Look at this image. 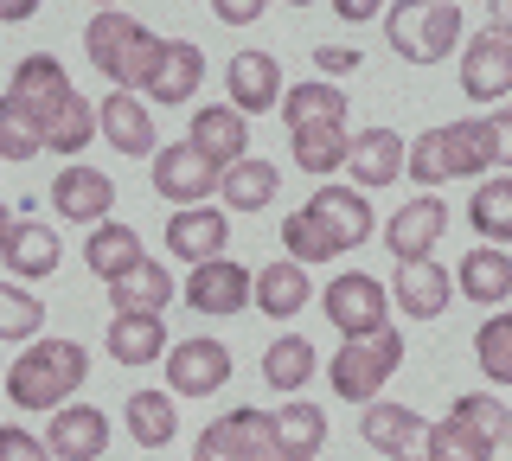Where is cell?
Instances as JSON below:
<instances>
[{"instance_id":"83f0119b","label":"cell","mask_w":512,"mask_h":461,"mask_svg":"<svg viewBox=\"0 0 512 461\" xmlns=\"http://www.w3.org/2000/svg\"><path fill=\"white\" fill-rule=\"evenodd\" d=\"M103 346L116 365H154V359H167V321L160 314H116Z\"/></svg>"},{"instance_id":"8fae6325","label":"cell","mask_w":512,"mask_h":461,"mask_svg":"<svg viewBox=\"0 0 512 461\" xmlns=\"http://www.w3.org/2000/svg\"><path fill=\"white\" fill-rule=\"evenodd\" d=\"M359 436L372 442L384 461H423V449H429V423L416 417L410 404H391V397H372V404H365Z\"/></svg>"},{"instance_id":"db71d44e","label":"cell","mask_w":512,"mask_h":461,"mask_svg":"<svg viewBox=\"0 0 512 461\" xmlns=\"http://www.w3.org/2000/svg\"><path fill=\"white\" fill-rule=\"evenodd\" d=\"M90 7H116V0H90Z\"/></svg>"},{"instance_id":"11a10c76","label":"cell","mask_w":512,"mask_h":461,"mask_svg":"<svg viewBox=\"0 0 512 461\" xmlns=\"http://www.w3.org/2000/svg\"><path fill=\"white\" fill-rule=\"evenodd\" d=\"M288 7H314V0H288Z\"/></svg>"},{"instance_id":"ba28073f","label":"cell","mask_w":512,"mask_h":461,"mask_svg":"<svg viewBox=\"0 0 512 461\" xmlns=\"http://www.w3.org/2000/svg\"><path fill=\"white\" fill-rule=\"evenodd\" d=\"M167 385L173 397H212L231 385V346L212 333H192V340L167 346Z\"/></svg>"},{"instance_id":"8d00e7d4","label":"cell","mask_w":512,"mask_h":461,"mask_svg":"<svg viewBox=\"0 0 512 461\" xmlns=\"http://www.w3.org/2000/svg\"><path fill=\"white\" fill-rule=\"evenodd\" d=\"M128 436L141 442V449H167L173 436H180V410H173V391H135L128 397Z\"/></svg>"},{"instance_id":"3957f363","label":"cell","mask_w":512,"mask_h":461,"mask_svg":"<svg viewBox=\"0 0 512 461\" xmlns=\"http://www.w3.org/2000/svg\"><path fill=\"white\" fill-rule=\"evenodd\" d=\"M90 378V353L77 340H26V353L7 365V397L20 410H58Z\"/></svg>"},{"instance_id":"681fc988","label":"cell","mask_w":512,"mask_h":461,"mask_svg":"<svg viewBox=\"0 0 512 461\" xmlns=\"http://www.w3.org/2000/svg\"><path fill=\"white\" fill-rule=\"evenodd\" d=\"M493 141H500V167L512 173V109H500V116H493Z\"/></svg>"},{"instance_id":"ee69618b","label":"cell","mask_w":512,"mask_h":461,"mask_svg":"<svg viewBox=\"0 0 512 461\" xmlns=\"http://www.w3.org/2000/svg\"><path fill=\"white\" fill-rule=\"evenodd\" d=\"M404 167H410V180H423V186H442V180H448V154H442V129L416 135V141H410V154H404Z\"/></svg>"},{"instance_id":"f546056e","label":"cell","mask_w":512,"mask_h":461,"mask_svg":"<svg viewBox=\"0 0 512 461\" xmlns=\"http://www.w3.org/2000/svg\"><path fill=\"white\" fill-rule=\"evenodd\" d=\"M288 148H295V167L308 180H333L352 161V129L346 122H333V129H288Z\"/></svg>"},{"instance_id":"7dc6e473","label":"cell","mask_w":512,"mask_h":461,"mask_svg":"<svg viewBox=\"0 0 512 461\" xmlns=\"http://www.w3.org/2000/svg\"><path fill=\"white\" fill-rule=\"evenodd\" d=\"M314 65L327 71V77H346V71H359V52H352V45H320Z\"/></svg>"},{"instance_id":"60d3db41","label":"cell","mask_w":512,"mask_h":461,"mask_svg":"<svg viewBox=\"0 0 512 461\" xmlns=\"http://www.w3.org/2000/svg\"><path fill=\"white\" fill-rule=\"evenodd\" d=\"M45 154V122L39 116H26L13 97H0V161H39Z\"/></svg>"},{"instance_id":"d4e9b609","label":"cell","mask_w":512,"mask_h":461,"mask_svg":"<svg viewBox=\"0 0 512 461\" xmlns=\"http://www.w3.org/2000/svg\"><path fill=\"white\" fill-rule=\"evenodd\" d=\"M109 289V308L116 314H167V301L180 295V282L167 276V263H154V257H141L128 276H116V282H103Z\"/></svg>"},{"instance_id":"cb8c5ba5","label":"cell","mask_w":512,"mask_h":461,"mask_svg":"<svg viewBox=\"0 0 512 461\" xmlns=\"http://www.w3.org/2000/svg\"><path fill=\"white\" fill-rule=\"evenodd\" d=\"M455 289L468 301H480V308H506V301H512V250L506 244L468 250L461 269H455Z\"/></svg>"},{"instance_id":"f6af8a7d","label":"cell","mask_w":512,"mask_h":461,"mask_svg":"<svg viewBox=\"0 0 512 461\" xmlns=\"http://www.w3.org/2000/svg\"><path fill=\"white\" fill-rule=\"evenodd\" d=\"M0 461H52V449H45L32 429L20 423H0Z\"/></svg>"},{"instance_id":"5b68a950","label":"cell","mask_w":512,"mask_h":461,"mask_svg":"<svg viewBox=\"0 0 512 461\" xmlns=\"http://www.w3.org/2000/svg\"><path fill=\"white\" fill-rule=\"evenodd\" d=\"M397 365H404V333H397V327H378V333L346 340L340 353H333L327 378H333V391H340L346 404H372V397L391 385Z\"/></svg>"},{"instance_id":"4dcf8cb0","label":"cell","mask_w":512,"mask_h":461,"mask_svg":"<svg viewBox=\"0 0 512 461\" xmlns=\"http://www.w3.org/2000/svg\"><path fill=\"white\" fill-rule=\"evenodd\" d=\"M148 250H141V231L135 225H116V218H103L90 237H84V263H90V276H103V282H116L128 276Z\"/></svg>"},{"instance_id":"f5cc1de1","label":"cell","mask_w":512,"mask_h":461,"mask_svg":"<svg viewBox=\"0 0 512 461\" xmlns=\"http://www.w3.org/2000/svg\"><path fill=\"white\" fill-rule=\"evenodd\" d=\"M7 231H13V212H7V205H0V244H7Z\"/></svg>"},{"instance_id":"9c48e42d","label":"cell","mask_w":512,"mask_h":461,"mask_svg":"<svg viewBox=\"0 0 512 461\" xmlns=\"http://www.w3.org/2000/svg\"><path fill=\"white\" fill-rule=\"evenodd\" d=\"M276 436H269V410H231L212 429H199L192 461H269Z\"/></svg>"},{"instance_id":"ac0fdd59","label":"cell","mask_w":512,"mask_h":461,"mask_svg":"<svg viewBox=\"0 0 512 461\" xmlns=\"http://www.w3.org/2000/svg\"><path fill=\"white\" fill-rule=\"evenodd\" d=\"M7 97L26 109V116H39L45 129H52V116L64 103H71V77H64V65L52 52H32V58H20L13 65V84H7Z\"/></svg>"},{"instance_id":"f907efd6","label":"cell","mask_w":512,"mask_h":461,"mask_svg":"<svg viewBox=\"0 0 512 461\" xmlns=\"http://www.w3.org/2000/svg\"><path fill=\"white\" fill-rule=\"evenodd\" d=\"M39 13V0H0V26H26Z\"/></svg>"},{"instance_id":"277c9868","label":"cell","mask_w":512,"mask_h":461,"mask_svg":"<svg viewBox=\"0 0 512 461\" xmlns=\"http://www.w3.org/2000/svg\"><path fill=\"white\" fill-rule=\"evenodd\" d=\"M384 39L410 65H442L461 45V0H391L384 7Z\"/></svg>"},{"instance_id":"f35d334b","label":"cell","mask_w":512,"mask_h":461,"mask_svg":"<svg viewBox=\"0 0 512 461\" xmlns=\"http://www.w3.org/2000/svg\"><path fill=\"white\" fill-rule=\"evenodd\" d=\"M468 225L487 237V244H512V173H506V180H480L474 186Z\"/></svg>"},{"instance_id":"680465c9","label":"cell","mask_w":512,"mask_h":461,"mask_svg":"<svg viewBox=\"0 0 512 461\" xmlns=\"http://www.w3.org/2000/svg\"><path fill=\"white\" fill-rule=\"evenodd\" d=\"M506 449H512V442H506Z\"/></svg>"},{"instance_id":"2e32d148","label":"cell","mask_w":512,"mask_h":461,"mask_svg":"<svg viewBox=\"0 0 512 461\" xmlns=\"http://www.w3.org/2000/svg\"><path fill=\"white\" fill-rule=\"evenodd\" d=\"M154 193L173 199V205H205L218 193V167L205 161L192 141H173V148L154 154Z\"/></svg>"},{"instance_id":"d6a6232c","label":"cell","mask_w":512,"mask_h":461,"mask_svg":"<svg viewBox=\"0 0 512 461\" xmlns=\"http://www.w3.org/2000/svg\"><path fill=\"white\" fill-rule=\"evenodd\" d=\"M282 122L288 129H333V122H346V90L308 77V84H295L282 97Z\"/></svg>"},{"instance_id":"e0dca14e","label":"cell","mask_w":512,"mask_h":461,"mask_svg":"<svg viewBox=\"0 0 512 461\" xmlns=\"http://www.w3.org/2000/svg\"><path fill=\"white\" fill-rule=\"evenodd\" d=\"M109 205H116V180L96 173V167H84V161H71L52 180V212L64 218V225H103Z\"/></svg>"},{"instance_id":"4fadbf2b","label":"cell","mask_w":512,"mask_h":461,"mask_svg":"<svg viewBox=\"0 0 512 461\" xmlns=\"http://www.w3.org/2000/svg\"><path fill=\"white\" fill-rule=\"evenodd\" d=\"M186 141L224 173V167H237V161L250 154V116H244L237 103H205V109H192Z\"/></svg>"},{"instance_id":"7a4b0ae2","label":"cell","mask_w":512,"mask_h":461,"mask_svg":"<svg viewBox=\"0 0 512 461\" xmlns=\"http://www.w3.org/2000/svg\"><path fill=\"white\" fill-rule=\"evenodd\" d=\"M84 52L116 90H141L160 65V52H167V39H160L154 26H141L135 13H122V7H96V20L84 26Z\"/></svg>"},{"instance_id":"74e56055","label":"cell","mask_w":512,"mask_h":461,"mask_svg":"<svg viewBox=\"0 0 512 461\" xmlns=\"http://www.w3.org/2000/svg\"><path fill=\"white\" fill-rule=\"evenodd\" d=\"M96 135H103V109L71 90V103H64L52 116V129H45V148H52V154H84Z\"/></svg>"},{"instance_id":"7c38bea8","label":"cell","mask_w":512,"mask_h":461,"mask_svg":"<svg viewBox=\"0 0 512 461\" xmlns=\"http://www.w3.org/2000/svg\"><path fill=\"white\" fill-rule=\"evenodd\" d=\"M448 301H455V269H442L436 257L397 263V276H391V308L404 314V321H436V314H448Z\"/></svg>"},{"instance_id":"1f68e13d","label":"cell","mask_w":512,"mask_h":461,"mask_svg":"<svg viewBox=\"0 0 512 461\" xmlns=\"http://www.w3.org/2000/svg\"><path fill=\"white\" fill-rule=\"evenodd\" d=\"M256 308H263L269 321H295V314L308 308V263L282 257V263L256 269Z\"/></svg>"},{"instance_id":"e575fe53","label":"cell","mask_w":512,"mask_h":461,"mask_svg":"<svg viewBox=\"0 0 512 461\" xmlns=\"http://www.w3.org/2000/svg\"><path fill=\"white\" fill-rule=\"evenodd\" d=\"M314 346H308V333H276V340L263 346V385H276L282 397H295L301 385L314 378Z\"/></svg>"},{"instance_id":"4316f807","label":"cell","mask_w":512,"mask_h":461,"mask_svg":"<svg viewBox=\"0 0 512 461\" xmlns=\"http://www.w3.org/2000/svg\"><path fill=\"white\" fill-rule=\"evenodd\" d=\"M199 84H205V52L192 39H167V52H160V65L141 90H148L154 103H192Z\"/></svg>"},{"instance_id":"d590c367","label":"cell","mask_w":512,"mask_h":461,"mask_svg":"<svg viewBox=\"0 0 512 461\" xmlns=\"http://www.w3.org/2000/svg\"><path fill=\"white\" fill-rule=\"evenodd\" d=\"M493 455H500V442H493L487 429H474L468 417H455V410H448L442 423H429L423 461H493Z\"/></svg>"},{"instance_id":"6f0895ef","label":"cell","mask_w":512,"mask_h":461,"mask_svg":"<svg viewBox=\"0 0 512 461\" xmlns=\"http://www.w3.org/2000/svg\"><path fill=\"white\" fill-rule=\"evenodd\" d=\"M0 378H7V372H0Z\"/></svg>"},{"instance_id":"ffe728a7","label":"cell","mask_w":512,"mask_h":461,"mask_svg":"<svg viewBox=\"0 0 512 461\" xmlns=\"http://www.w3.org/2000/svg\"><path fill=\"white\" fill-rule=\"evenodd\" d=\"M442 154H448V180H487L500 167V141H493V116H461L442 129Z\"/></svg>"},{"instance_id":"b9f144b4","label":"cell","mask_w":512,"mask_h":461,"mask_svg":"<svg viewBox=\"0 0 512 461\" xmlns=\"http://www.w3.org/2000/svg\"><path fill=\"white\" fill-rule=\"evenodd\" d=\"M39 327H45L39 295L20 282H0V340H39Z\"/></svg>"},{"instance_id":"7bdbcfd3","label":"cell","mask_w":512,"mask_h":461,"mask_svg":"<svg viewBox=\"0 0 512 461\" xmlns=\"http://www.w3.org/2000/svg\"><path fill=\"white\" fill-rule=\"evenodd\" d=\"M455 417H468L474 429H487V436L500 442V449L512 442V410H506L493 391H468V397H455Z\"/></svg>"},{"instance_id":"30bf717a","label":"cell","mask_w":512,"mask_h":461,"mask_svg":"<svg viewBox=\"0 0 512 461\" xmlns=\"http://www.w3.org/2000/svg\"><path fill=\"white\" fill-rule=\"evenodd\" d=\"M461 90L474 103H506L512 97V39L480 26V33L461 45Z\"/></svg>"},{"instance_id":"9f6ffc18","label":"cell","mask_w":512,"mask_h":461,"mask_svg":"<svg viewBox=\"0 0 512 461\" xmlns=\"http://www.w3.org/2000/svg\"><path fill=\"white\" fill-rule=\"evenodd\" d=\"M269 461H288V455H269Z\"/></svg>"},{"instance_id":"484cf974","label":"cell","mask_w":512,"mask_h":461,"mask_svg":"<svg viewBox=\"0 0 512 461\" xmlns=\"http://www.w3.org/2000/svg\"><path fill=\"white\" fill-rule=\"evenodd\" d=\"M404 135L397 129H359L352 135V161H346V173L372 193V186H391V180H404Z\"/></svg>"},{"instance_id":"6da1fadb","label":"cell","mask_w":512,"mask_h":461,"mask_svg":"<svg viewBox=\"0 0 512 461\" xmlns=\"http://www.w3.org/2000/svg\"><path fill=\"white\" fill-rule=\"evenodd\" d=\"M372 231H378V218H372V205H365V186H340V180L314 186V199L282 218L288 257L308 263V269L314 263H340L346 250H359Z\"/></svg>"},{"instance_id":"d6986e66","label":"cell","mask_w":512,"mask_h":461,"mask_svg":"<svg viewBox=\"0 0 512 461\" xmlns=\"http://www.w3.org/2000/svg\"><path fill=\"white\" fill-rule=\"evenodd\" d=\"M45 449H52V461H103L109 455V417L96 404H58Z\"/></svg>"},{"instance_id":"9a60e30c","label":"cell","mask_w":512,"mask_h":461,"mask_svg":"<svg viewBox=\"0 0 512 461\" xmlns=\"http://www.w3.org/2000/svg\"><path fill=\"white\" fill-rule=\"evenodd\" d=\"M442 231H448V205H442L436 193H416L410 205H397V212H391L384 244H391L397 263H416V257H436Z\"/></svg>"},{"instance_id":"5bb4252c","label":"cell","mask_w":512,"mask_h":461,"mask_svg":"<svg viewBox=\"0 0 512 461\" xmlns=\"http://www.w3.org/2000/svg\"><path fill=\"white\" fill-rule=\"evenodd\" d=\"M224 244H231V212L224 205H180V212L167 218V250L180 263H212L224 257Z\"/></svg>"},{"instance_id":"7402d4cb","label":"cell","mask_w":512,"mask_h":461,"mask_svg":"<svg viewBox=\"0 0 512 461\" xmlns=\"http://www.w3.org/2000/svg\"><path fill=\"white\" fill-rule=\"evenodd\" d=\"M96 109H103V141L116 154H128V161H148V154H160L154 148V116H148V103H141L135 90H116V97H103Z\"/></svg>"},{"instance_id":"ab89813d","label":"cell","mask_w":512,"mask_h":461,"mask_svg":"<svg viewBox=\"0 0 512 461\" xmlns=\"http://www.w3.org/2000/svg\"><path fill=\"white\" fill-rule=\"evenodd\" d=\"M474 365H480V378H487V385H512V314L506 308H493L487 321H480V333H474Z\"/></svg>"},{"instance_id":"44dd1931","label":"cell","mask_w":512,"mask_h":461,"mask_svg":"<svg viewBox=\"0 0 512 461\" xmlns=\"http://www.w3.org/2000/svg\"><path fill=\"white\" fill-rule=\"evenodd\" d=\"M224 84H231V103L244 109V116H263V109H282V65L269 52H237L231 65H224Z\"/></svg>"},{"instance_id":"816d5d0a","label":"cell","mask_w":512,"mask_h":461,"mask_svg":"<svg viewBox=\"0 0 512 461\" xmlns=\"http://www.w3.org/2000/svg\"><path fill=\"white\" fill-rule=\"evenodd\" d=\"M487 26H493V33H506V39H512V0H487Z\"/></svg>"},{"instance_id":"603a6c76","label":"cell","mask_w":512,"mask_h":461,"mask_svg":"<svg viewBox=\"0 0 512 461\" xmlns=\"http://www.w3.org/2000/svg\"><path fill=\"white\" fill-rule=\"evenodd\" d=\"M0 263H7L20 282H45V276H58L64 244H58V231H52V225L26 218V225H13V231H7V244H0Z\"/></svg>"},{"instance_id":"52a82bcc","label":"cell","mask_w":512,"mask_h":461,"mask_svg":"<svg viewBox=\"0 0 512 461\" xmlns=\"http://www.w3.org/2000/svg\"><path fill=\"white\" fill-rule=\"evenodd\" d=\"M186 308L192 314H212V321H224V314H244L256 301V269L231 263V257H212V263H192V276L180 282Z\"/></svg>"},{"instance_id":"8992f818","label":"cell","mask_w":512,"mask_h":461,"mask_svg":"<svg viewBox=\"0 0 512 461\" xmlns=\"http://www.w3.org/2000/svg\"><path fill=\"white\" fill-rule=\"evenodd\" d=\"M320 308H327V321L340 327L346 340L391 327V289H384L378 276H365V269H340V276L320 289Z\"/></svg>"},{"instance_id":"f1b7e54d","label":"cell","mask_w":512,"mask_h":461,"mask_svg":"<svg viewBox=\"0 0 512 461\" xmlns=\"http://www.w3.org/2000/svg\"><path fill=\"white\" fill-rule=\"evenodd\" d=\"M269 436H276V455L288 461H314L320 455V442H327V410L320 404H282V410H269Z\"/></svg>"},{"instance_id":"c3c4849f","label":"cell","mask_w":512,"mask_h":461,"mask_svg":"<svg viewBox=\"0 0 512 461\" xmlns=\"http://www.w3.org/2000/svg\"><path fill=\"white\" fill-rule=\"evenodd\" d=\"M384 7H391V0H333V13H340L346 26H365V20H378Z\"/></svg>"},{"instance_id":"836d02e7","label":"cell","mask_w":512,"mask_h":461,"mask_svg":"<svg viewBox=\"0 0 512 461\" xmlns=\"http://www.w3.org/2000/svg\"><path fill=\"white\" fill-rule=\"evenodd\" d=\"M276 186H282V173L269 167V161H237V167H224L218 173V199H224V212H263L269 199H276Z\"/></svg>"},{"instance_id":"bcb514c9","label":"cell","mask_w":512,"mask_h":461,"mask_svg":"<svg viewBox=\"0 0 512 461\" xmlns=\"http://www.w3.org/2000/svg\"><path fill=\"white\" fill-rule=\"evenodd\" d=\"M263 7H269V0H212V13H218L224 26H256V20H263Z\"/></svg>"}]
</instances>
